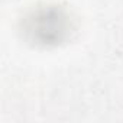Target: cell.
Segmentation results:
<instances>
[{"label": "cell", "instance_id": "6da1fadb", "mask_svg": "<svg viewBox=\"0 0 123 123\" xmlns=\"http://www.w3.org/2000/svg\"><path fill=\"white\" fill-rule=\"evenodd\" d=\"M22 41L36 49H55L70 43L78 32V19L61 2H41L26 9L18 22Z\"/></svg>", "mask_w": 123, "mask_h": 123}]
</instances>
